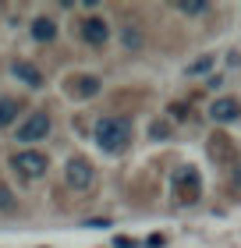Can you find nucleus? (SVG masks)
Instances as JSON below:
<instances>
[{
  "label": "nucleus",
  "mask_w": 241,
  "mask_h": 248,
  "mask_svg": "<svg viewBox=\"0 0 241 248\" xmlns=\"http://www.w3.org/2000/svg\"><path fill=\"white\" fill-rule=\"evenodd\" d=\"M93 135L103 153H124L131 145V121L128 117H99Z\"/></svg>",
  "instance_id": "obj_1"
},
{
  "label": "nucleus",
  "mask_w": 241,
  "mask_h": 248,
  "mask_svg": "<svg viewBox=\"0 0 241 248\" xmlns=\"http://www.w3.org/2000/svg\"><path fill=\"white\" fill-rule=\"evenodd\" d=\"M47 156L43 153H36V149H21V153H15L11 156V170H18L25 181H36V177H43L47 174Z\"/></svg>",
  "instance_id": "obj_2"
},
{
  "label": "nucleus",
  "mask_w": 241,
  "mask_h": 248,
  "mask_svg": "<svg viewBox=\"0 0 241 248\" xmlns=\"http://www.w3.org/2000/svg\"><path fill=\"white\" fill-rule=\"evenodd\" d=\"M199 195H202L199 170H195V167H181L174 174V199L177 202H199Z\"/></svg>",
  "instance_id": "obj_3"
},
{
  "label": "nucleus",
  "mask_w": 241,
  "mask_h": 248,
  "mask_svg": "<svg viewBox=\"0 0 241 248\" xmlns=\"http://www.w3.org/2000/svg\"><path fill=\"white\" fill-rule=\"evenodd\" d=\"M50 135V114H29L18 124V142H43Z\"/></svg>",
  "instance_id": "obj_4"
},
{
  "label": "nucleus",
  "mask_w": 241,
  "mask_h": 248,
  "mask_svg": "<svg viewBox=\"0 0 241 248\" xmlns=\"http://www.w3.org/2000/svg\"><path fill=\"white\" fill-rule=\"evenodd\" d=\"M64 177H67V185H71V188L85 191V188H93V181H96V170H93V163H89V160L75 156V160H67V170H64Z\"/></svg>",
  "instance_id": "obj_5"
},
{
  "label": "nucleus",
  "mask_w": 241,
  "mask_h": 248,
  "mask_svg": "<svg viewBox=\"0 0 241 248\" xmlns=\"http://www.w3.org/2000/svg\"><path fill=\"white\" fill-rule=\"evenodd\" d=\"M99 78L96 75H75V78H67V96H75V99H93L99 93Z\"/></svg>",
  "instance_id": "obj_6"
},
{
  "label": "nucleus",
  "mask_w": 241,
  "mask_h": 248,
  "mask_svg": "<svg viewBox=\"0 0 241 248\" xmlns=\"http://www.w3.org/2000/svg\"><path fill=\"white\" fill-rule=\"evenodd\" d=\"M209 117H213L216 124H231V121L241 117V103H238L234 96H224V99H216V103L209 107Z\"/></svg>",
  "instance_id": "obj_7"
},
{
  "label": "nucleus",
  "mask_w": 241,
  "mask_h": 248,
  "mask_svg": "<svg viewBox=\"0 0 241 248\" xmlns=\"http://www.w3.org/2000/svg\"><path fill=\"white\" fill-rule=\"evenodd\" d=\"M82 39L93 43V46H103V43L110 39V25L103 18H85L82 21Z\"/></svg>",
  "instance_id": "obj_8"
},
{
  "label": "nucleus",
  "mask_w": 241,
  "mask_h": 248,
  "mask_svg": "<svg viewBox=\"0 0 241 248\" xmlns=\"http://www.w3.org/2000/svg\"><path fill=\"white\" fill-rule=\"evenodd\" d=\"M11 71H15V78H21V82H25L29 89H43V71L36 64H29V61H18L15 67H11Z\"/></svg>",
  "instance_id": "obj_9"
},
{
  "label": "nucleus",
  "mask_w": 241,
  "mask_h": 248,
  "mask_svg": "<svg viewBox=\"0 0 241 248\" xmlns=\"http://www.w3.org/2000/svg\"><path fill=\"white\" fill-rule=\"evenodd\" d=\"M53 36H57V25H53L50 18H36V21H32V39H39V43H50Z\"/></svg>",
  "instance_id": "obj_10"
},
{
  "label": "nucleus",
  "mask_w": 241,
  "mask_h": 248,
  "mask_svg": "<svg viewBox=\"0 0 241 248\" xmlns=\"http://www.w3.org/2000/svg\"><path fill=\"white\" fill-rule=\"evenodd\" d=\"M18 99H11V96H4L0 99V128H7V124H15L18 121Z\"/></svg>",
  "instance_id": "obj_11"
},
{
  "label": "nucleus",
  "mask_w": 241,
  "mask_h": 248,
  "mask_svg": "<svg viewBox=\"0 0 241 248\" xmlns=\"http://www.w3.org/2000/svg\"><path fill=\"white\" fill-rule=\"evenodd\" d=\"M209 153H213V160H227V156H231V139H227V135H213Z\"/></svg>",
  "instance_id": "obj_12"
},
{
  "label": "nucleus",
  "mask_w": 241,
  "mask_h": 248,
  "mask_svg": "<svg viewBox=\"0 0 241 248\" xmlns=\"http://www.w3.org/2000/svg\"><path fill=\"white\" fill-rule=\"evenodd\" d=\"M213 64H216L213 53H202L199 61H192V64H188V75H206V71H213Z\"/></svg>",
  "instance_id": "obj_13"
},
{
  "label": "nucleus",
  "mask_w": 241,
  "mask_h": 248,
  "mask_svg": "<svg viewBox=\"0 0 241 248\" xmlns=\"http://www.w3.org/2000/svg\"><path fill=\"white\" fill-rule=\"evenodd\" d=\"M15 206H18L15 191H11L7 185H0V213H15Z\"/></svg>",
  "instance_id": "obj_14"
},
{
  "label": "nucleus",
  "mask_w": 241,
  "mask_h": 248,
  "mask_svg": "<svg viewBox=\"0 0 241 248\" xmlns=\"http://www.w3.org/2000/svg\"><path fill=\"white\" fill-rule=\"evenodd\" d=\"M177 7L185 11V15H202L209 4H206V0H177Z\"/></svg>",
  "instance_id": "obj_15"
},
{
  "label": "nucleus",
  "mask_w": 241,
  "mask_h": 248,
  "mask_svg": "<svg viewBox=\"0 0 241 248\" xmlns=\"http://www.w3.org/2000/svg\"><path fill=\"white\" fill-rule=\"evenodd\" d=\"M139 43H142V36L128 25V32H124V46H139Z\"/></svg>",
  "instance_id": "obj_16"
},
{
  "label": "nucleus",
  "mask_w": 241,
  "mask_h": 248,
  "mask_svg": "<svg viewBox=\"0 0 241 248\" xmlns=\"http://www.w3.org/2000/svg\"><path fill=\"white\" fill-rule=\"evenodd\" d=\"M170 114H174V121H185L188 114H185V107H181V103H174V107H170Z\"/></svg>",
  "instance_id": "obj_17"
},
{
  "label": "nucleus",
  "mask_w": 241,
  "mask_h": 248,
  "mask_svg": "<svg viewBox=\"0 0 241 248\" xmlns=\"http://www.w3.org/2000/svg\"><path fill=\"white\" fill-rule=\"evenodd\" d=\"M170 128H167V124H153V139H163V135H167Z\"/></svg>",
  "instance_id": "obj_18"
},
{
  "label": "nucleus",
  "mask_w": 241,
  "mask_h": 248,
  "mask_svg": "<svg viewBox=\"0 0 241 248\" xmlns=\"http://www.w3.org/2000/svg\"><path fill=\"white\" fill-rule=\"evenodd\" d=\"M234 188H241V160H238V170H234Z\"/></svg>",
  "instance_id": "obj_19"
}]
</instances>
